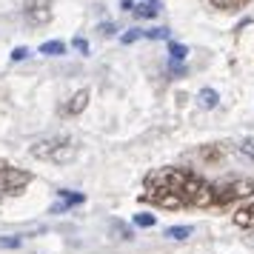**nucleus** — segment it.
<instances>
[{"label": "nucleus", "instance_id": "6e6552de", "mask_svg": "<svg viewBox=\"0 0 254 254\" xmlns=\"http://www.w3.org/2000/svg\"><path fill=\"white\" fill-rule=\"evenodd\" d=\"M86 106H89V92H86V89H80V92L71 94L69 103L63 106V115H80Z\"/></svg>", "mask_w": 254, "mask_h": 254}, {"label": "nucleus", "instance_id": "f257e3e1", "mask_svg": "<svg viewBox=\"0 0 254 254\" xmlns=\"http://www.w3.org/2000/svg\"><path fill=\"white\" fill-rule=\"evenodd\" d=\"M143 200L160 208H214V183L191 169L163 166L151 169L143 180Z\"/></svg>", "mask_w": 254, "mask_h": 254}, {"label": "nucleus", "instance_id": "4468645a", "mask_svg": "<svg viewBox=\"0 0 254 254\" xmlns=\"http://www.w3.org/2000/svg\"><path fill=\"white\" fill-rule=\"evenodd\" d=\"M217 92H214V89H203V92H200V106H203V109H214V106H217Z\"/></svg>", "mask_w": 254, "mask_h": 254}, {"label": "nucleus", "instance_id": "9d476101", "mask_svg": "<svg viewBox=\"0 0 254 254\" xmlns=\"http://www.w3.org/2000/svg\"><path fill=\"white\" fill-rule=\"evenodd\" d=\"M234 223H237L240 229H254V203L237 208V211H234Z\"/></svg>", "mask_w": 254, "mask_h": 254}, {"label": "nucleus", "instance_id": "f03ea898", "mask_svg": "<svg viewBox=\"0 0 254 254\" xmlns=\"http://www.w3.org/2000/svg\"><path fill=\"white\" fill-rule=\"evenodd\" d=\"M29 154L37 157V160L55 163V166H66V163H71L77 157V140L69 137V134H52V137L32 143Z\"/></svg>", "mask_w": 254, "mask_h": 254}, {"label": "nucleus", "instance_id": "5701e85b", "mask_svg": "<svg viewBox=\"0 0 254 254\" xmlns=\"http://www.w3.org/2000/svg\"><path fill=\"white\" fill-rule=\"evenodd\" d=\"M23 58H29V49H23V46H17L12 52V60H23Z\"/></svg>", "mask_w": 254, "mask_h": 254}, {"label": "nucleus", "instance_id": "7ed1b4c3", "mask_svg": "<svg viewBox=\"0 0 254 254\" xmlns=\"http://www.w3.org/2000/svg\"><path fill=\"white\" fill-rule=\"evenodd\" d=\"M254 194V183L246 177H231V180H220L214 183V208H226L231 203H237L243 197Z\"/></svg>", "mask_w": 254, "mask_h": 254}, {"label": "nucleus", "instance_id": "f3484780", "mask_svg": "<svg viewBox=\"0 0 254 254\" xmlns=\"http://www.w3.org/2000/svg\"><path fill=\"white\" fill-rule=\"evenodd\" d=\"M237 151H240L243 157H246V160H252L254 163V140L249 137V140H243L240 146H237Z\"/></svg>", "mask_w": 254, "mask_h": 254}, {"label": "nucleus", "instance_id": "2eb2a0df", "mask_svg": "<svg viewBox=\"0 0 254 254\" xmlns=\"http://www.w3.org/2000/svg\"><path fill=\"white\" fill-rule=\"evenodd\" d=\"M191 234V226H172V229H166V237H172V240H186Z\"/></svg>", "mask_w": 254, "mask_h": 254}, {"label": "nucleus", "instance_id": "20e7f679", "mask_svg": "<svg viewBox=\"0 0 254 254\" xmlns=\"http://www.w3.org/2000/svg\"><path fill=\"white\" fill-rule=\"evenodd\" d=\"M32 183V174L14 166H0V200L23 194V189Z\"/></svg>", "mask_w": 254, "mask_h": 254}, {"label": "nucleus", "instance_id": "39448f33", "mask_svg": "<svg viewBox=\"0 0 254 254\" xmlns=\"http://www.w3.org/2000/svg\"><path fill=\"white\" fill-rule=\"evenodd\" d=\"M26 20L32 26H43L52 20V0H26Z\"/></svg>", "mask_w": 254, "mask_h": 254}, {"label": "nucleus", "instance_id": "412c9836", "mask_svg": "<svg viewBox=\"0 0 254 254\" xmlns=\"http://www.w3.org/2000/svg\"><path fill=\"white\" fill-rule=\"evenodd\" d=\"M20 237H0V249H17Z\"/></svg>", "mask_w": 254, "mask_h": 254}, {"label": "nucleus", "instance_id": "1a4fd4ad", "mask_svg": "<svg viewBox=\"0 0 254 254\" xmlns=\"http://www.w3.org/2000/svg\"><path fill=\"white\" fill-rule=\"evenodd\" d=\"M226 151H229L226 143H211V146H203V149H200V157L208 160V163H217V160L226 157Z\"/></svg>", "mask_w": 254, "mask_h": 254}, {"label": "nucleus", "instance_id": "423d86ee", "mask_svg": "<svg viewBox=\"0 0 254 254\" xmlns=\"http://www.w3.org/2000/svg\"><path fill=\"white\" fill-rule=\"evenodd\" d=\"M123 9L134 12L137 17H157L163 3L160 0H123Z\"/></svg>", "mask_w": 254, "mask_h": 254}, {"label": "nucleus", "instance_id": "ddd939ff", "mask_svg": "<svg viewBox=\"0 0 254 254\" xmlns=\"http://www.w3.org/2000/svg\"><path fill=\"white\" fill-rule=\"evenodd\" d=\"M63 52H66V43H60V40H46L40 46V55H49V58H58Z\"/></svg>", "mask_w": 254, "mask_h": 254}, {"label": "nucleus", "instance_id": "aec40b11", "mask_svg": "<svg viewBox=\"0 0 254 254\" xmlns=\"http://www.w3.org/2000/svg\"><path fill=\"white\" fill-rule=\"evenodd\" d=\"M137 37H146V32L143 29H128L126 35H123V43H134Z\"/></svg>", "mask_w": 254, "mask_h": 254}, {"label": "nucleus", "instance_id": "dca6fc26", "mask_svg": "<svg viewBox=\"0 0 254 254\" xmlns=\"http://www.w3.org/2000/svg\"><path fill=\"white\" fill-rule=\"evenodd\" d=\"M112 234H120V240H131V229H128V226H123V223H120V220H112Z\"/></svg>", "mask_w": 254, "mask_h": 254}, {"label": "nucleus", "instance_id": "a211bd4d", "mask_svg": "<svg viewBox=\"0 0 254 254\" xmlns=\"http://www.w3.org/2000/svg\"><path fill=\"white\" fill-rule=\"evenodd\" d=\"M134 226H140V229H151V226H154V214H134Z\"/></svg>", "mask_w": 254, "mask_h": 254}, {"label": "nucleus", "instance_id": "6ab92c4d", "mask_svg": "<svg viewBox=\"0 0 254 254\" xmlns=\"http://www.w3.org/2000/svg\"><path fill=\"white\" fill-rule=\"evenodd\" d=\"M169 35H172L169 29H149V32H146L149 40H169Z\"/></svg>", "mask_w": 254, "mask_h": 254}, {"label": "nucleus", "instance_id": "4be33fe9", "mask_svg": "<svg viewBox=\"0 0 254 254\" xmlns=\"http://www.w3.org/2000/svg\"><path fill=\"white\" fill-rule=\"evenodd\" d=\"M74 49H77L80 55H89V43H86L83 37H77V40H74Z\"/></svg>", "mask_w": 254, "mask_h": 254}, {"label": "nucleus", "instance_id": "9b49d317", "mask_svg": "<svg viewBox=\"0 0 254 254\" xmlns=\"http://www.w3.org/2000/svg\"><path fill=\"white\" fill-rule=\"evenodd\" d=\"M186 55H189V49L183 46V43H169V58H172V69L177 71V74H180V63H183L186 60Z\"/></svg>", "mask_w": 254, "mask_h": 254}, {"label": "nucleus", "instance_id": "f8f14e48", "mask_svg": "<svg viewBox=\"0 0 254 254\" xmlns=\"http://www.w3.org/2000/svg\"><path fill=\"white\" fill-rule=\"evenodd\" d=\"M214 9H220V12H237V9H243V6H249L252 0H208Z\"/></svg>", "mask_w": 254, "mask_h": 254}, {"label": "nucleus", "instance_id": "0eeeda50", "mask_svg": "<svg viewBox=\"0 0 254 254\" xmlns=\"http://www.w3.org/2000/svg\"><path fill=\"white\" fill-rule=\"evenodd\" d=\"M58 194H60V203H58V206H52V214H58V211H66V208H71V206H80L83 200H86L80 191H69V189H60Z\"/></svg>", "mask_w": 254, "mask_h": 254}]
</instances>
